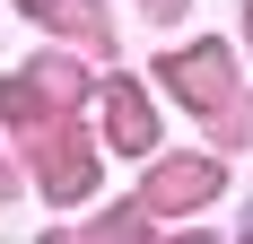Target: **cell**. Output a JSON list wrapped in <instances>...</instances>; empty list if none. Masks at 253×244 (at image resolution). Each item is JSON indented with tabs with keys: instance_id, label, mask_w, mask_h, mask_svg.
<instances>
[{
	"instance_id": "obj_1",
	"label": "cell",
	"mask_w": 253,
	"mask_h": 244,
	"mask_svg": "<svg viewBox=\"0 0 253 244\" xmlns=\"http://www.w3.org/2000/svg\"><path fill=\"white\" fill-rule=\"evenodd\" d=\"M166 79H175L183 96H201L210 114H218V96H227V70H218L210 52H175V61H166Z\"/></svg>"
},
{
	"instance_id": "obj_2",
	"label": "cell",
	"mask_w": 253,
	"mask_h": 244,
	"mask_svg": "<svg viewBox=\"0 0 253 244\" xmlns=\"http://www.w3.org/2000/svg\"><path fill=\"white\" fill-rule=\"evenodd\" d=\"M210 192V166H192V157H183V166H166V174H157V209H192V201H201Z\"/></svg>"
},
{
	"instance_id": "obj_3",
	"label": "cell",
	"mask_w": 253,
	"mask_h": 244,
	"mask_svg": "<svg viewBox=\"0 0 253 244\" xmlns=\"http://www.w3.org/2000/svg\"><path fill=\"white\" fill-rule=\"evenodd\" d=\"M105 105H114V140H123V148H149V131H157V114H140V87H114Z\"/></svg>"
}]
</instances>
